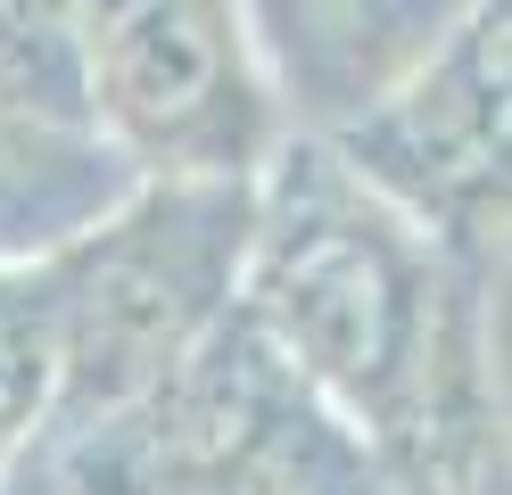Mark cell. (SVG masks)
<instances>
[{"instance_id":"5b68a950","label":"cell","mask_w":512,"mask_h":495,"mask_svg":"<svg viewBox=\"0 0 512 495\" xmlns=\"http://www.w3.org/2000/svg\"><path fill=\"white\" fill-rule=\"evenodd\" d=\"M504 91V0H471L389 91H372L323 141L446 240L504 190Z\"/></svg>"},{"instance_id":"30bf717a","label":"cell","mask_w":512,"mask_h":495,"mask_svg":"<svg viewBox=\"0 0 512 495\" xmlns=\"http://www.w3.org/2000/svg\"><path fill=\"white\" fill-rule=\"evenodd\" d=\"M0 495H25V479H17V471H9V479H0Z\"/></svg>"},{"instance_id":"6da1fadb","label":"cell","mask_w":512,"mask_h":495,"mask_svg":"<svg viewBox=\"0 0 512 495\" xmlns=\"http://www.w3.org/2000/svg\"><path fill=\"white\" fill-rule=\"evenodd\" d=\"M240 314L372 446L422 454L438 413V231L380 198L323 132H281L248 182Z\"/></svg>"},{"instance_id":"7a4b0ae2","label":"cell","mask_w":512,"mask_h":495,"mask_svg":"<svg viewBox=\"0 0 512 495\" xmlns=\"http://www.w3.org/2000/svg\"><path fill=\"white\" fill-rule=\"evenodd\" d=\"M25 479L42 495H413V462L331 413L232 297L149 388L42 438Z\"/></svg>"},{"instance_id":"ba28073f","label":"cell","mask_w":512,"mask_h":495,"mask_svg":"<svg viewBox=\"0 0 512 495\" xmlns=\"http://www.w3.org/2000/svg\"><path fill=\"white\" fill-rule=\"evenodd\" d=\"M58 396V330H50V273L0 264V479L25 471V454L50 429Z\"/></svg>"},{"instance_id":"52a82bcc","label":"cell","mask_w":512,"mask_h":495,"mask_svg":"<svg viewBox=\"0 0 512 495\" xmlns=\"http://www.w3.org/2000/svg\"><path fill=\"white\" fill-rule=\"evenodd\" d=\"M141 174L83 116H42L0 99V264H42L83 240Z\"/></svg>"},{"instance_id":"3957f363","label":"cell","mask_w":512,"mask_h":495,"mask_svg":"<svg viewBox=\"0 0 512 495\" xmlns=\"http://www.w3.org/2000/svg\"><path fill=\"white\" fill-rule=\"evenodd\" d=\"M248 207V182H133L124 207L42 256L58 330V396L42 438L124 405L232 314Z\"/></svg>"},{"instance_id":"8fae6325","label":"cell","mask_w":512,"mask_h":495,"mask_svg":"<svg viewBox=\"0 0 512 495\" xmlns=\"http://www.w3.org/2000/svg\"><path fill=\"white\" fill-rule=\"evenodd\" d=\"M17 479H25V471H17ZM25 495H42V487H34V479H25Z\"/></svg>"},{"instance_id":"8992f818","label":"cell","mask_w":512,"mask_h":495,"mask_svg":"<svg viewBox=\"0 0 512 495\" xmlns=\"http://www.w3.org/2000/svg\"><path fill=\"white\" fill-rule=\"evenodd\" d=\"M471 0H240L290 132H331L389 91Z\"/></svg>"},{"instance_id":"277c9868","label":"cell","mask_w":512,"mask_h":495,"mask_svg":"<svg viewBox=\"0 0 512 495\" xmlns=\"http://www.w3.org/2000/svg\"><path fill=\"white\" fill-rule=\"evenodd\" d=\"M83 116L141 182H256L290 132L240 0H83Z\"/></svg>"},{"instance_id":"9c48e42d","label":"cell","mask_w":512,"mask_h":495,"mask_svg":"<svg viewBox=\"0 0 512 495\" xmlns=\"http://www.w3.org/2000/svg\"><path fill=\"white\" fill-rule=\"evenodd\" d=\"M0 99L83 116V0H0Z\"/></svg>"}]
</instances>
